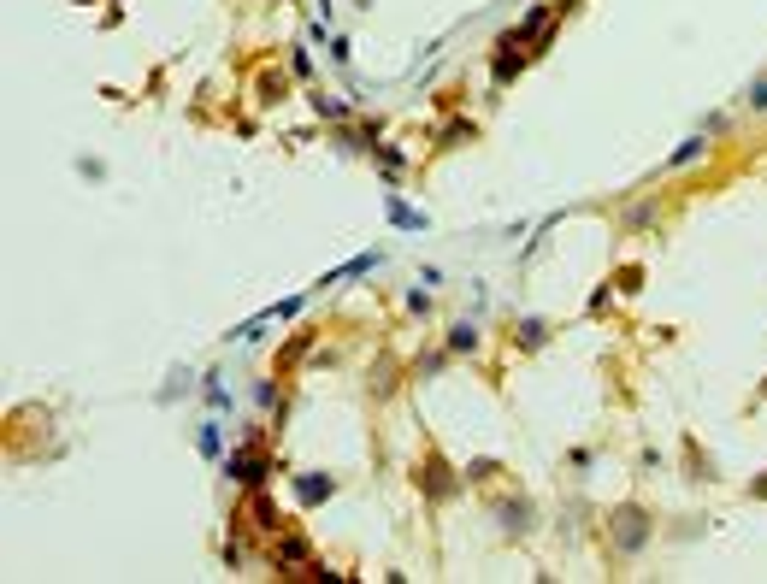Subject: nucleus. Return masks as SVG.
Masks as SVG:
<instances>
[{"label":"nucleus","mask_w":767,"mask_h":584,"mask_svg":"<svg viewBox=\"0 0 767 584\" xmlns=\"http://www.w3.org/2000/svg\"><path fill=\"white\" fill-rule=\"evenodd\" d=\"M749 107H767V83H756V89H749Z\"/></svg>","instance_id":"obj_5"},{"label":"nucleus","mask_w":767,"mask_h":584,"mask_svg":"<svg viewBox=\"0 0 767 584\" xmlns=\"http://www.w3.org/2000/svg\"><path fill=\"white\" fill-rule=\"evenodd\" d=\"M756 496H767V478H761V484H756Z\"/></svg>","instance_id":"obj_6"},{"label":"nucleus","mask_w":767,"mask_h":584,"mask_svg":"<svg viewBox=\"0 0 767 584\" xmlns=\"http://www.w3.org/2000/svg\"><path fill=\"white\" fill-rule=\"evenodd\" d=\"M295 561H307V543L302 537H283L278 543V566H295Z\"/></svg>","instance_id":"obj_2"},{"label":"nucleus","mask_w":767,"mask_h":584,"mask_svg":"<svg viewBox=\"0 0 767 584\" xmlns=\"http://www.w3.org/2000/svg\"><path fill=\"white\" fill-rule=\"evenodd\" d=\"M520 342H525V348L543 342V319H525V325H520Z\"/></svg>","instance_id":"obj_4"},{"label":"nucleus","mask_w":767,"mask_h":584,"mask_svg":"<svg viewBox=\"0 0 767 584\" xmlns=\"http://www.w3.org/2000/svg\"><path fill=\"white\" fill-rule=\"evenodd\" d=\"M614 543H620V549H643V543H649L643 508H620V513H614Z\"/></svg>","instance_id":"obj_1"},{"label":"nucleus","mask_w":767,"mask_h":584,"mask_svg":"<svg viewBox=\"0 0 767 584\" xmlns=\"http://www.w3.org/2000/svg\"><path fill=\"white\" fill-rule=\"evenodd\" d=\"M302 496H307V502H319V496H331V478H319V472H313V478L302 484Z\"/></svg>","instance_id":"obj_3"}]
</instances>
